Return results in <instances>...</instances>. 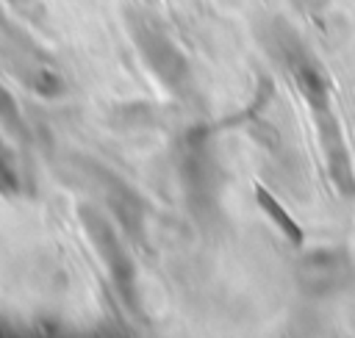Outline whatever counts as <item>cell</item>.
Here are the masks:
<instances>
[{
	"mask_svg": "<svg viewBox=\"0 0 355 338\" xmlns=\"http://www.w3.org/2000/svg\"><path fill=\"white\" fill-rule=\"evenodd\" d=\"M147 3H155V0H147Z\"/></svg>",
	"mask_w": 355,
	"mask_h": 338,
	"instance_id": "cell-9",
	"label": "cell"
},
{
	"mask_svg": "<svg viewBox=\"0 0 355 338\" xmlns=\"http://www.w3.org/2000/svg\"><path fill=\"white\" fill-rule=\"evenodd\" d=\"M297 11H302V14H311V17H319L333 0H288Z\"/></svg>",
	"mask_w": 355,
	"mask_h": 338,
	"instance_id": "cell-8",
	"label": "cell"
},
{
	"mask_svg": "<svg viewBox=\"0 0 355 338\" xmlns=\"http://www.w3.org/2000/svg\"><path fill=\"white\" fill-rule=\"evenodd\" d=\"M105 197H108V205L111 211L116 213L122 230L144 244V219H147V208H144V199L139 197L136 188H130L128 183H122L119 177L114 175H105Z\"/></svg>",
	"mask_w": 355,
	"mask_h": 338,
	"instance_id": "cell-6",
	"label": "cell"
},
{
	"mask_svg": "<svg viewBox=\"0 0 355 338\" xmlns=\"http://www.w3.org/2000/svg\"><path fill=\"white\" fill-rule=\"evenodd\" d=\"M294 280L308 299H333L355 285V260L344 247H313L297 260Z\"/></svg>",
	"mask_w": 355,
	"mask_h": 338,
	"instance_id": "cell-4",
	"label": "cell"
},
{
	"mask_svg": "<svg viewBox=\"0 0 355 338\" xmlns=\"http://www.w3.org/2000/svg\"><path fill=\"white\" fill-rule=\"evenodd\" d=\"M178 177L186 202L194 213H208L216 205L219 191V163L208 139V130H189L178 141Z\"/></svg>",
	"mask_w": 355,
	"mask_h": 338,
	"instance_id": "cell-2",
	"label": "cell"
},
{
	"mask_svg": "<svg viewBox=\"0 0 355 338\" xmlns=\"http://www.w3.org/2000/svg\"><path fill=\"white\" fill-rule=\"evenodd\" d=\"M255 202H258V208L266 213V219L280 230V235H283L288 244L302 247V241H305V230L294 222V216H291V213L277 202V197H275L269 188L255 186Z\"/></svg>",
	"mask_w": 355,
	"mask_h": 338,
	"instance_id": "cell-7",
	"label": "cell"
},
{
	"mask_svg": "<svg viewBox=\"0 0 355 338\" xmlns=\"http://www.w3.org/2000/svg\"><path fill=\"white\" fill-rule=\"evenodd\" d=\"M130 36L144 66L169 91H183L189 86V58L158 19L147 14H130Z\"/></svg>",
	"mask_w": 355,
	"mask_h": 338,
	"instance_id": "cell-3",
	"label": "cell"
},
{
	"mask_svg": "<svg viewBox=\"0 0 355 338\" xmlns=\"http://www.w3.org/2000/svg\"><path fill=\"white\" fill-rule=\"evenodd\" d=\"M80 219H83V227H86L97 255L103 258V263H105L116 291L122 294L128 308H136V266H133L122 238L116 235L111 222L105 216H100L94 208H80Z\"/></svg>",
	"mask_w": 355,
	"mask_h": 338,
	"instance_id": "cell-5",
	"label": "cell"
},
{
	"mask_svg": "<svg viewBox=\"0 0 355 338\" xmlns=\"http://www.w3.org/2000/svg\"><path fill=\"white\" fill-rule=\"evenodd\" d=\"M300 97L305 100L313 125H316V139L322 147V158H324V172L330 177V183L336 186V191L344 199H355V163L338 122V114L333 108V86L327 72L316 64V58L311 53H305L300 61H294L288 66Z\"/></svg>",
	"mask_w": 355,
	"mask_h": 338,
	"instance_id": "cell-1",
	"label": "cell"
}]
</instances>
